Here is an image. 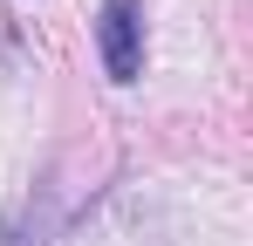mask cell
I'll list each match as a JSON object with an SVG mask.
<instances>
[{"label":"cell","instance_id":"6da1fadb","mask_svg":"<svg viewBox=\"0 0 253 246\" xmlns=\"http://www.w3.org/2000/svg\"><path fill=\"white\" fill-rule=\"evenodd\" d=\"M96 55L117 89L144 76V0H96Z\"/></svg>","mask_w":253,"mask_h":246}]
</instances>
